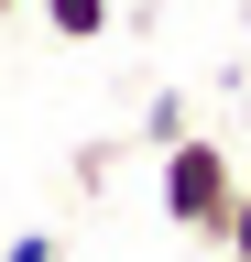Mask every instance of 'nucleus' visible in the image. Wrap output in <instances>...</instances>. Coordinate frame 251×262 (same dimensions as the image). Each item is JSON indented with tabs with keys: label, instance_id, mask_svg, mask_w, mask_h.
<instances>
[{
	"label": "nucleus",
	"instance_id": "423d86ee",
	"mask_svg": "<svg viewBox=\"0 0 251 262\" xmlns=\"http://www.w3.org/2000/svg\"><path fill=\"white\" fill-rule=\"evenodd\" d=\"M11 11H33V0H0V22H11Z\"/></svg>",
	"mask_w": 251,
	"mask_h": 262
},
{
	"label": "nucleus",
	"instance_id": "7ed1b4c3",
	"mask_svg": "<svg viewBox=\"0 0 251 262\" xmlns=\"http://www.w3.org/2000/svg\"><path fill=\"white\" fill-rule=\"evenodd\" d=\"M142 142H153V153L186 142V98H153V110H142Z\"/></svg>",
	"mask_w": 251,
	"mask_h": 262
},
{
	"label": "nucleus",
	"instance_id": "f257e3e1",
	"mask_svg": "<svg viewBox=\"0 0 251 262\" xmlns=\"http://www.w3.org/2000/svg\"><path fill=\"white\" fill-rule=\"evenodd\" d=\"M153 196H164V219L186 229V241H208V251H218V219L240 208V164H230V142L186 131L175 153H153Z\"/></svg>",
	"mask_w": 251,
	"mask_h": 262
},
{
	"label": "nucleus",
	"instance_id": "f03ea898",
	"mask_svg": "<svg viewBox=\"0 0 251 262\" xmlns=\"http://www.w3.org/2000/svg\"><path fill=\"white\" fill-rule=\"evenodd\" d=\"M33 11L66 33V44H99V33H109V0H33Z\"/></svg>",
	"mask_w": 251,
	"mask_h": 262
},
{
	"label": "nucleus",
	"instance_id": "39448f33",
	"mask_svg": "<svg viewBox=\"0 0 251 262\" xmlns=\"http://www.w3.org/2000/svg\"><path fill=\"white\" fill-rule=\"evenodd\" d=\"M0 262H66V251H55V229H22V241L0 251Z\"/></svg>",
	"mask_w": 251,
	"mask_h": 262
},
{
	"label": "nucleus",
	"instance_id": "20e7f679",
	"mask_svg": "<svg viewBox=\"0 0 251 262\" xmlns=\"http://www.w3.org/2000/svg\"><path fill=\"white\" fill-rule=\"evenodd\" d=\"M218 251H230V262H251V186H240V208L218 219Z\"/></svg>",
	"mask_w": 251,
	"mask_h": 262
}]
</instances>
